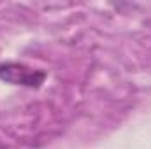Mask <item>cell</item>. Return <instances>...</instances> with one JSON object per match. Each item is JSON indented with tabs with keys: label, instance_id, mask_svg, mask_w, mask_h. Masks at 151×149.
I'll use <instances>...</instances> for the list:
<instances>
[{
	"label": "cell",
	"instance_id": "1",
	"mask_svg": "<svg viewBox=\"0 0 151 149\" xmlns=\"http://www.w3.org/2000/svg\"><path fill=\"white\" fill-rule=\"evenodd\" d=\"M0 79L14 84V86H27V88H39L46 74L42 70L30 69L23 63H2L0 65Z\"/></svg>",
	"mask_w": 151,
	"mask_h": 149
}]
</instances>
